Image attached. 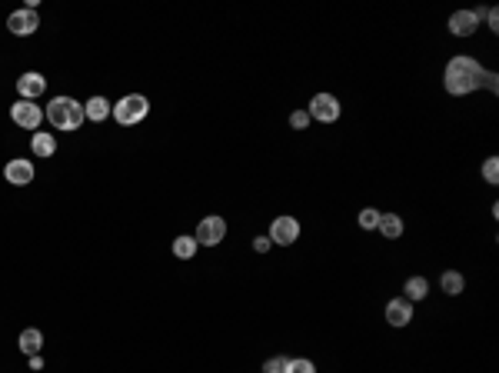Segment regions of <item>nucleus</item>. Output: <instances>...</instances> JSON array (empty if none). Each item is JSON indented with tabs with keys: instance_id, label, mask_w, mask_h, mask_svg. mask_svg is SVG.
<instances>
[{
	"instance_id": "14",
	"label": "nucleus",
	"mask_w": 499,
	"mask_h": 373,
	"mask_svg": "<svg viewBox=\"0 0 499 373\" xmlns=\"http://www.w3.org/2000/svg\"><path fill=\"white\" fill-rule=\"evenodd\" d=\"M113 104L107 100V97H90L87 104H83V114H87V120H93V124H103L107 117H110Z\"/></svg>"
},
{
	"instance_id": "23",
	"label": "nucleus",
	"mask_w": 499,
	"mask_h": 373,
	"mask_svg": "<svg viewBox=\"0 0 499 373\" xmlns=\"http://www.w3.org/2000/svg\"><path fill=\"white\" fill-rule=\"evenodd\" d=\"M286 363H290V357H270V360L263 363V373H283Z\"/></svg>"
},
{
	"instance_id": "15",
	"label": "nucleus",
	"mask_w": 499,
	"mask_h": 373,
	"mask_svg": "<svg viewBox=\"0 0 499 373\" xmlns=\"http://www.w3.org/2000/svg\"><path fill=\"white\" fill-rule=\"evenodd\" d=\"M21 353H27V357H37L41 353V347H43V333L41 330H33V327H27V330L21 333Z\"/></svg>"
},
{
	"instance_id": "9",
	"label": "nucleus",
	"mask_w": 499,
	"mask_h": 373,
	"mask_svg": "<svg viewBox=\"0 0 499 373\" xmlns=\"http://www.w3.org/2000/svg\"><path fill=\"white\" fill-rule=\"evenodd\" d=\"M7 27H11V33H17V37H31V33H37V27H41V17H37L33 7H23V11H14L11 17H7Z\"/></svg>"
},
{
	"instance_id": "11",
	"label": "nucleus",
	"mask_w": 499,
	"mask_h": 373,
	"mask_svg": "<svg viewBox=\"0 0 499 373\" xmlns=\"http://www.w3.org/2000/svg\"><path fill=\"white\" fill-rule=\"evenodd\" d=\"M409 320H413V303L406 297H393L387 303V323L389 327H409Z\"/></svg>"
},
{
	"instance_id": "25",
	"label": "nucleus",
	"mask_w": 499,
	"mask_h": 373,
	"mask_svg": "<svg viewBox=\"0 0 499 373\" xmlns=\"http://www.w3.org/2000/svg\"><path fill=\"white\" fill-rule=\"evenodd\" d=\"M270 247H273V240H266V237H256V240H253V250H256V253H266Z\"/></svg>"
},
{
	"instance_id": "16",
	"label": "nucleus",
	"mask_w": 499,
	"mask_h": 373,
	"mask_svg": "<svg viewBox=\"0 0 499 373\" xmlns=\"http://www.w3.org/2000/svg\"><path fill=\"white\" fill-rule=\"evenodd\" d=\"M403 293H406V300H426V293H429V280L426 277H409L406 283H403Z\"/></svg>"
},
{
	"instance_id": "12",
	"label": "nucleus",
	"mask_w": 499,
	"mask_h": 373,
	"mask_svg": "<svg viewBox=\"0 0 499 373\" xmlns=\"http://www.w3.org/2000/svg\"><path fill=\"white\" fill-rule=\"evenodd\" d=\"M17 90H21V100H37V97L47 90V80H43V73L27 70V73H21V80H17Z\"/></svg>"
},
{
	"instance_id": "1",
	"label": "nucleus",
	"mask_w": 499,
	"mask_h": 373,
	"mask_svg": "<svg viewBox=\"0 0 499 373\" xmlns=\"http://www.w3.org/2000/svg\"><path fill=\"white\" fill-rule=\"evenodd\" d=\"M483 77H486V67L473 57H453L446 63V73H443V87L453 97H463V93H473L483 87Z\"/></svg>"
},
{
	"instance_id": "26",
	"label": "nucleus",
	"mask_w": 499,
	"mask_h": 373,
	"mask_svg": "<svg viewBox=\"0 0 499 373\" xmlns=\"http://www.w3.org/2000/svg\"><path fill=\"white\" fill-rule=\"evenodd\" d=\"M483 83H486V87H489V90H493V93L499 90V77H496V73H493V70H486V77H483Z\"/></svg>"
},
{
	"instance_id": "5",
	"label": "nucleus",
	"mask_w": 499,
	"mask_h": 373,
	"mask_svg": "<svg viewBox=\"0 0 499 373\" xmlns=\"http://www.w3.org/2000/svg\"><path fill=\"white\" fill-rule=\"evenodd\" d=\"M310 120H320V124H337L340 120V100L333 93H316L310 100Z\"/></svg>"
},
{
	"instance_id": "18",
	"label": "nucleus",
	"mask_w": 499,
	"mask_h": 373,
	"mask_svg": "<svg viewBox=\"0 0 499 373\" xmlns=\"http://www.w3.org/2000/svg\"><path fill=\"white\" fill-rule=\"evenodd\" d=\"M439 283H443V293H449V297H459V293H463V287H466L463 273H456V270H446Z\"/></svg>"
},
{
	"instance_id": "24",
	"label": "nucleus",
	"mask_w": 499,
	"mask_h": 373,
	"mask_svg": "<svg viewBox=\"0 0 499 373\" xmlns=\"http://www.w3.org/2000/svg\"><path fill=\"white\" fill-rule=\"evenodd\" d=\"M290 127H293V130H306V127H310V114H306V110H293V114H290Z\"/></svg>"
},
{
	"instance_id": "21",
	"label": "nucleus",
	"mask_w": 499,
	"mask_h": 373,
	"mask_svg": "<svg viewBox=\"0 0 499 373\" xmlns=\"http://www.w3.org/2000/svg\"><path fill=\"white\" fill-rule=\"evenodd\" d=\"M377 224H379V210H373V207L359 210V227L363 230H377Z\"/></svg>"
},
{
	"instance_id": "10",
	"label": "nucleus",
	"mask_w": 499,
	"mask_h": 373,
	"mask_svg": "<svg viewBox=\"0 0 499 373\" xmlns=\"http://www.w3.org/2000/svg\"><path fill=\"white\" fill-rule=\"evenodd\" d=\"M4 180L14 186H27L33 180V164L27 157H14V160H7V167H4Z\"/></svg>"
},
{
	"instance_id": "6",
	"label": "nucleus",
	"mask_w": 499,
	"mask_h": 373,
	"mask_svg": "<svg viewBox=\"0 0 499 373\" xmlns=\"http://www.w3.org/2000/svg\"><path fill=\"white\" fill-rule=\"evenodd\" d=\"M43 107H37L33 100H17V104L11 107V120L17 127H23V130H37V127L43 124Z\"/></svg>"
},
{
	"instance_id": "17",
	"label": "nucleus",
	"mask_w": 499,
	"mask_h": 373,
	"mask_svg": "<svg viewBox=\"0 0 499 373\" xmlns=\"http://www.w3.org/2000/svg\"><path fill=\"white\" fill-rule=\"evenodd\" d=\"M31 150L33 157H53L57 154V140H53V134H33Z\"/></svg>"
},
{
	"instance_id": "3",
	"label": "nucleus",
	"mask_w": 499,
	"mask_h": 373,
	"mask_svg": "<svg viewBox=\"0 0 499 373\" xmlns=\"http://www.w3.org/2000/svg\"><path fill=\"white\" fill-rule=\"evenodd\" d=\"M113 120L120 127H133V124H140L143 117L150 114V100L143 97V93H127V97H120L117 104H113Z\"/></svg>"
},
{
	"instance_id": "19",
	"label": "nucleus",
	"mask_w": 499,
	"mask_h": 373,
	"mask_svg": "<svg viewBox=\"0 0 499 373\" xmlns=\"http://www.w3.org/2000/svg\"><path fill=\"white\" fill-rule=\"evenodd\" d=\"M196 247H200V243H196L194 237H187V233H184V237H177V240H174V253H177L180 260H194Z\"/></svg>"
},
{
	"instance_id": "20",
	"label": "nucleus",
	"mask_w": 499,
	"mask_h": 373,
	"mask_svg": "<svg viewBox=\"0 0 499 373\" xmlns=\"http://www.w3.org/2000/svg\"><path fill=\"white\" fill-rule=\"evenodd\" d=\"M283 373H316L313 360H306V357H296V360L286 363V370Z\"/></svg>"
},
{
	"instance_id": "7",
	"label": "nucleus",
	"mask_w": 499,
	"mask_h": 373,
	"mask_svg": "<svg viewBox=\"0 0 499 373\" xmlns=\"http://www.w3.org/2000/svg\"><path fill=\"white\" fill-rule=\"evenodd\" d=\"M270 240L273 243H280V247H293L296 240H300V220L296 217H276L273 224H270Z\"/></svg>"
},
{
	"instance_id": "27",
	"label": "nucleus",
	"mask_w": 499,
	"mask_h": 373,
	"mask_svg": "<svg viewBox=\"0 0 499 373\" xmlns=\"http://www.w3.org/2000/svg\"><path fill=\"white\" fill-rule=\"evenodd\" d=\"M486 21H489V31H499V17H496V11H486Z\"/></svg>"
},
{
	"instance_id": "8",
	"label": "nucleus",
	"mask_w": 499,
	"mask_h": 373,
	"mask_svg": "<svg viewBox=\"0 0 499 373\" xmlns=\"http://www.w3.org/2000/svg\"><path fill=\"white\" fill-rule=\"evenodd\" d=\"M483 17H486V11H456L449 17V33L453 37H473L479 31Z\"/></svg>"
},
{
	"instance_id": "2",
	"label": "nucleus",
	"mask_w": 499,
	"mask_h": 373,
	"mask_svg": "<svg viewBox=\"0 0 499 373\" xmlns=\"http://www.w3.org/2000/svg\"><path fill=\"white\" fill-rule=\"evenodd\" d=\"M47 120L53 124V130H80L87 114H83V104H77L73 97H53L47 104Z\"/></svg>"
},
{
	"instance_id": "13",
	"label": "nucleus",
	"mask_w": 499,
	"mask_h": 373,
	"mask_svg": "<svg viewBox=\"0 0 499 373\" xmlns=\"http://www.w3.org/2000/svg\"><path fill=\"white\" fill-rule=\"evenodd\" d=\"M377 230L387 240H399V237H403V230H406V224H403V217H399V214H379Z\"/></svg>"
},
{
	"instance_id": "22",
	"label": "nucleus",
	"mask_w": 499,
	"mask_h": 373,
	"mask_svg": "<svg viewBox=\"0 0 499 373\" xmlns=\"http://www.w3.org/2000/svg\"><path fill=\"white\" fill-rule=\"evenodd\" d=\"M483 177H486V184H496L499 180V157H489L486 164H483Z\"/></svg>"
},
{
	"instance_id": "4",
	"label": "nucleus",
	"mask_w": 499,
	"mask_h": 373,
	"mask_svg": "<svg viewBox=\"0 0 499 373\" xmlns=\"http://www.w3.org/2000/svg\"><path fill=\"white\" fill-rule=\"evenodd\" d=\"M226 237V220L224 217H204L200 224H196V233L194 240L200 243V247H216V243H224Z\"/></svg>"
}]
</instances>
